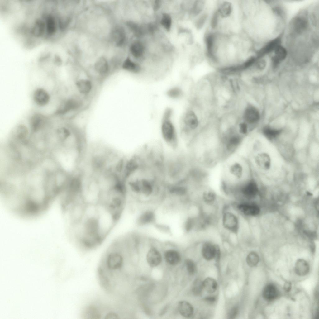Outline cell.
<instances>
[{
    "instance_id": "e575fe53",
    "label": "cell",
    "mask_w": 319,
    "mask_h": 319,
    "mask_svg": "<svg viewBox=\"0 0 319 319\" xmlns=\"http://www.w3.org/2000/svg\"><path fill=\"white\" fill-rule=\"evenodd\" d=\"M186 266L188 273L193 274L196 271V265L194 262L191 259H187L185 261Z\"/></svg>"
},
{
    "instance_id": "d4e9b609",
    "label": "cell",
    "mask_w": 319,
    "mask_h": 319,
    "mask_svg": "<svg viewBox=\"0 0 319 319\" xmlns=\"http://www.w3.org/2000/svg\"><path fill=\"white\" fill-rule=\"evenodd\" d=\"M82 314L83 317L85 319H99L102 316L99 309L93 305L87 307L84 310Z\"/></svg>"
},
{
    "instance_id": "484cf974",
    "label": "cell",
    "mask_w": 319,
    "mask_h": 319,
    "mask_svg": "<svg viewBox=\"0 0 319 319\" xmlns=\"http://www.w3.org/2000/svg\"><path fill=\"white\" fill-rule=\"evenodd\" d=\"M295 270L296 273L298 275L304 276L309 272V266L307 262L304 259H299L295 263Z\"/></svg>"
},
{
    "instance_id": "3957f363",
    "label": "cell",
    "mask_w": 319,
    "mask_h": 319,
    "mask_svg": "<svg viewBox=\"0 0 319 319\" xmlns=\"http://www.w3.org/2000/svg\"><path fill=\"white\" fill-rule=\"evenodd\" d=\"M223 161L221 187L223 192L230 194L247 181L245 161L242 155L236 153Z\"/></svg>"
},
{
    "instance_id": "2e32d148",
    "label": "cell",
    "mask_w": 319,
    "mask_h": 319,
    "mask_svg": "<svg viewBox=\"0 0 319 319\" xmlns=\"http://www.w3.org/2000/svg\"><path fill=\"white\" fill-rule=\"evenodd\" d=\"M281 43V39L279 37L271 41L258 52L256 57L257 59H259L264 55L274 50L278 46L280 45Z\"/></svg>"
},
{
    "instance_id": "d590c367",
    "label": "cell",
    "mask_w": 319,
    "mask_h": 319,
    "mask_svg": "<svg viewBox=\"0 0 319 319\" xmlns=\"http://www.w3.org/2000/svg\"><path fill=\"white\" fill-rule=\"evenodd\" d=\"M238 308L237 306H235L233 307L228 313V318L230 319L235 318L238 314Z\"/></svg>"
},
{
    "instance_id": "5b68a950",
    "label": "cell",
    "mask_w": 319,
    "mask_h": 319,
    "mask_svg": "<svg viewBox=\"0 0 319 319\" xmlns=\"http://www.w3.org/2000/svg\"><path fill=\"white\" fill-rule=\"evenodd\" d=\"M193 104L208 116L215 114L213 86L210 74L201 78L196 85Z\"/></svg>"
},
{
    "instance_id": "7c38bea8",
    "label": "cell",
    "mask_w": 319,
    "mask_h": 319,
    "mask_svg": "<svg viewBox=\"0 0 319 319\" xmlns=\"http://www.w3.org/2000/svg\"><path fill=\"white\" fill-rule=\"evenodd\" d=\"M75 85L79 94L81 96L88 95L93 88V81L88 78L77 79L75 81Z\"/></svg>"
},
{
    "instance_id": "44dd1931",
    "label": "cell",
    "mask_w": 319,
    "mask_h": 319,
    "mask_svg": "<svg viewBox=\"0 0 319 319\" xmlns=\"http://www.w3.org/2000/svg\"><path fill=\"white\" fill-rule=\"evenodd\" d=\"M111 37L117 45L118 46L122 45L125 39V34L123 29L119 26L115 27L111 32Z\"/></svg>"
},
{
    "instance_id": "83f0119b",
    "label": "cell",
    "mask_w": 319,
    "mask_h": 319,
    "mask_svg": "<svg viewBox=\"0 0 319 319\" xmlns=\"http://www.w3.org/2000/svg\"><path fill=\"white\" fill-rule=\"evenodd\" d=\"M203 288L210 293L215 292L217 288V283L216 281L210 277L207 278L203 281Z\"/></svg>"
},
{
    "instance_id": "6da1fadb",
    "label": "cell",
    "mask_w": 319,
    "mask_h": 319,
    "mask_svg": "<svg viewBox=\"0 0 319 319\" xmlns=\"http://www.w3.org/2000/svg\"><path fill=\"white\" fill-rule=\"evenodd\" d=\"M246 37L241 31L224 32L208 30L203 46L207 59L218 71L234 72L243 69L250 59L246 57Z\"/></svg>"
},
{
    "instance_id": "60d3db41",
    "label": "cell",
    "mask_w": 319,
    "mask_h": 319,
    "mask_svg": "<svg viewBox=\"0 0 319 319\" xmlns=\"http://www.w3.org/2000/svg\"><path fill=\"white\" fill-rule=\"evenodd\" d=\"M216 298L213 296H210L206 297L204 299L205 301L208 302L209 303H213L216 300Z\"/></svg>"
},
{
    "instance_id": "74e56055",
    "label": "cell",
    "mask_w": 319,
    "mask_h": 319,
    "mask_svg": "<svg viewBox=\"0 0 319 319\" xmlns=\"http://www.w3.org/2000/svg\"><path fill=\"white\" fill-rule=\"evenodd\" d=\"M107 319H117L119 318V315L114 312H108L104 316Z\"/></svg>"
},
{
    "instance_id": "ba28073f",
    "label": "cell",
    "mask_w": 319,
    "mask_h": 319,
    "mask_svg": "<svg viewBox=\"0 0 319 319\" xmlns=\"http://www.w3.org/2000/svg\"><path fill=\"white\" fill-rule=\"evenodd\" d=\"M231 205L240 217H254L260 212L259 207L249 201L234 200Z\"/></svg>"
},
{
    "instance_id": "30bf717a",
    "label": "cell",
    "mask_w": 319,
    "mask_h": 319,
    "mask_svg": "<svg viewBox=\"0 0 319 319\" xmlns=\"http://www.w3.org/2000/svg\"><path fill=\"white\" fill-rule=\"evenodd\" d=\"M202 242L201 253L203 257L207 260L214 259L216 261H218L221 254L220 246L211 240H205Z\"/></svg>"
},
{
    "instance_id": "7402d4cb",
    "label": "cell",
    "mask_w": 319,
    "mask_h": 319,
    "mask_svg": "<svg viewBox=\"0 0 319 319\" xmlns=\"http://www.w3.org/2000/svg\"><path fill=\"white\" fill-rule=\"evenodd\" d=\"M293 24L294 31L300 34L306 29L308 27V22L307 19L304 17L299 16L294 18Z\"/></svg>"
},
{
    "instance_id": "d6a6232c",
    "label": "cell",
    "mask_w": 319,
    "mask_h": 319,
    "mask_svg": "<svg viewBox=\"0 0 319 319\" xmlns=\"http://www.w3.org/2000/svg\"><path fill=\"white\" fill-rule=\"evenodd\" d=\"M182 94L181 90L179 88L175 87L169 89L167 92V94L170 98H178Z\"/></svg>"
},
{
    "instance_id": "f1b7e54d",
    "label": "cell",
    "mask_w": 319,
    "mask_h": 319,
    "mask_svg": "<svg viewBox=\"0 0 319 319\" xmlns=\"http://www.w3.org/2000/svg\"><path fill=\"white\" fill-rule=\"evenodd\" d=\"M130 50L132 55L135 57L138 58L143 54L144 49L142 44L139 42H134L130 47Z\"/></svg>"
},
{
    "instance_id": "5bb4252c",
    "label": "cell",
    "mask_w": 319,
    "mask_h": 319,
    "mask_svg": "<svg viewBox=\"0 0 319 319\" xmlns=\"http://www.w3.org/2000/svg\"><path fill=\"white\" fill-rule=\"evenodd\" d=\"M146 259L147 262L151 267L157 266L161 262L162 256L158 249L152 245L147 252Z\"/></svg>"
},
{
    "instance_id": "e0dca14e",
    "label": "cell",
    "mask_w": 319,
    "mask_h": 319,
    "mask_svg": "<svg viewBox=\"0 0 319 319\" xmlns=\"http://www.w3.org/2000/svg\"><path fill=\"white\" fill-rule=\"evenodd\" d=\"M164 256L167 262L172 265L178 264L181 259L179 252L174 249H169L166 250L164 252Z\"/></svg>"
},
{
    "instance_id": "f35d334b",
    "label": "cell",
    "mask_w": 319,
    "mask_h": 319,
    "mask_svg": "<svg viewBox=\"0 0 319 319\" xmlns=\"http://www.w3.org/2000/svg\"><path fill=\"white\" fill-rule=\"evenodd\" d=\"M172 114V111L169 109L165 111L163 116V120L169 119Z\"/></svg>"
},
{
    "instance_id": "52a82bcc",
    "label": "cell",
    "mask_w": 319,
    "mask_h": 319,
    "mask_svg": "<svg viewBox=\"0 0 319 319\" xmlns=\"http://www.w3.org/2000/svg\"><path fill=\"white\" fill-rule=\"evenodd\" d=\"M161 132L165 144L172 149L176 150L179 144V137L174 125L169 119L163 120Z\"/></svg>"
},
{
    "instance_id": "4fadbf2b",
    "label": "cell",
    "mask_w": 319,
    "mask_h": 319,
    "mask_svg": "<svg viewBox=\"0 0 319 319\" xmlns=\"http://www.w3.org/2000/svg\"><path fill=\"white\" fill-rule=\"evenodd\" d=\"M156 219L154 210L150 208L142 211L137 220V225L140 226H147L154 223Z\"/></svg>"
},
{
    "instance_id": "8d00e7d4",
    "label": "cell",
    "mask_w": 319,
    "mask_h": 319,
    "mask_svg": "<svg viewBox=\"0 0 319 319\" xmlns=\"http://www.w3.org/2000/svg\"><path fill=\"white\" fill-rule=\"evenodd\" d=\"M255 65L257 68L259 69H262L265 67L266 62L264 60H257L254 64Z\"/></svg>"
},
{
    "instance_id": "f546056e",
    "label": "cell",
    "mask_w": 319,
    "mask_h": 319,
    "mask_svg": "<svg viewBox=\"0 0 319 319\" xmlns=\"http://www.w3.org/2000/svg\"><path fill=\"white\" fill-rule=\"evenodd\" d=\"M203 288V281L198 279H195L192 285L193 293L196 296H199L201 294Z\"/></svg>"
},
{
    "instance_id": "d6986e66",
    "label": "cell",
    "mask_w": 319,
    "mask_h": 319,
    "mask_svg": "<svg viewBox=\"0 0 319 319\" xmlns=\"http://www.w3.org/2000/svg\"><path fill=\"white\" fill-rule=\"evenodd\" d=\"M46 118L40 114H35L31 117L30 124L32 131L36 132L39 130L45 124Z\"/></svg>"
},
{
    "instance_id": "ac0fdd59",
    "label": "cell",
    "mask_w": 319,
    "mask_h": 319,
    "mask_svg": "<svg viewBox=\"0 0 319 319\" xmlns=\"http://www.w3.org/2000/svg\"><path fill=\"white\" fill-rule=\"evenodd\" d=\"M94 69L101 76H106L108 73L109 67L106 59L103 57L99 58L94 64Z\"/></svg>"
},
{
    "instance_id": "ab89813d",
    "label": "cell",
    "mask_w": 319,
    "mask_h": 319,
    "mask_svg": "<svg viewBox=\"0 0 319 319\" xmlns=\"http://www.w3.org/2000/svg\"><path fill=\"white\" fill-rule=\"evenodd\" d=\"M291 283L289 282H287L285 283L284 285L283 289L285 291L289 292L291 290Z\"/></svg>"
},
{
    "instance_id": "8992f818",
    "label": "cell",
    "mask_w": 319,
    "mask_h": 319,
    "mask_svg": "<svg viewBox=\"0 0 319 319\" xmlns=\"http://www.w3.org/2000/svg\"><path fill=\"white\" fill-rule=\"evenodd\" d=\"M240 218L230 204L224 206L219 220L222 227L226 233L239 234L241 226Z\"/></svg>"
},
{
    "instance_id": "7a4b0ae2",
    "label": "cell",
    "mask_w": 319,
    "mask_h": 319,
    "mask_svg": "<svg viewBox=\"0 0 319 319\" xmlns=\"http://www.w3.org/2000/svg\"><path fill=\"white\" fill-rule=\"evenodd\" d=\"M189 147L191 155L197 164L209 169L222 161L221 142L217 121L212 120L199 131Z\"/></svg>"
},
{
    "instance_id": "603a6c76",
    "label": "cell",
    "mask_w": 319,
    "mask_h": 319,
    "mask_svg": "<svg viewBox=\"0 0 319 319\" xmlns=\"http://www.w3.org/2000/svg\"><path fill=\"white\" fill-rule=\"evenodd\" d=\"M178 309L181 315L187 318L191 317L194 312L193 306L188 302L184 301H180L179 302Z\"/></svg>"
},
{
    "instance_id": "836d02e7",
    "label": "cell",
    "mask_w": 319,
    "mask_h": 319,
    "mask_svg": "<svg viewBox=\"0 0 319 319\" xmlns=\"http://www.w3.org/2000/svg\"><path fill=\"white\" fill-rule=\"evenodd\" d=\"M263 132L264 134L268 137L274 138L279 134L281 132V131L273 129L269 127H266L264 128Z\"/></svg>"
},
{
    "instance_id": "cb8c5ba5",
    "label": "cell",
    "mask_w": 319,
    "mask_h": 319,
    "mask_svg": "<svg viewBox=\"0 0 319 319\" xmlns=\"http://www.w3.org/2000/svg\"><path fill=\"white\" fill-rule=\"evenodd\" d=\"M278 294L276 287L271 284L266 286L263 292L264 298L267 301H272L278 297Z\"/></svg>"
},
{
    "instance_id": "ffe728a7",
    "label": "cell",
    "mask_w": 319,
    "mask_h": 319,
    "mask_svg": "<svg viewBox=\"0 0 319 319\" xmlns=\"http://www.w3.org/2000/svg\"><path fill=\"white\" fill-rule=\"evenodd\" d=\"M274 54L272 58L274 68L277 67L286 58L287 52L286 49L281 45L278 46L274 50Z\"/></svg>"
},
{
    "instance_id": "9a60e30c",
    "label": "cell",
    "mask_w": 319,
    "mask_h": 319,
    "mask_svg": "<svg viewBox=\"0 0 319 319\" xmlns=\"http://www.w3.org/2000/svg\"><path fill=\"white\" fill-rule=\"evenodd\" d=\"M33 98L35 103L41 107L46 105L49 102L50 96L48 92L42 88H38L34 92Z\"/></svg>"
},
{
    "instance_id": "9c48e42d",
    "label": "cell",
    "mask_w": 319,
    "mask_h": 319,
    "mask_svg": "<svg viewBox=\"0 0 319 319\" xmlns=\"http://www.w3.org/2000/svg\"><path fill=\"white\" fill-rule=\"evenodd\" d=\"M81 96L77 94L64 100L56 111L55 114L63 115L82 108L84 105V101Z\"/></svg>"
},
{
    "instance_id": "277c9868",
    "label": "cell",
    "mask_w": 319,
    "mask_h": 319,
    "mask_svg": "<svg viewBox=\"0 0 319 319\" xmlns=\"http://www.w3.org/2000/svg\"><path fill=\"white\" fill-rule=\"evenodd\" d=\"M164 158V174L165 184L184 181L193 162L190 155L183 153L174 154Z\"/></svg>"
},
{
    "instance_id": "b9f144b4",
    "label": "cell",
    "mask_w": 319,
    "mask_h": 319,
    "mask_svg": "<svg viewBox=\"0 0 319 319\" xmlns=\"http://www.w3.org/2000/svg\"><path fill=\"white\" fill-rule=\"evenodd\" d=\"M160 1L158 0H156L155 1L154 4V8L155 10L158 9L160 7Z\"/></svg>"
},
{
    "instance_id": "1f68e13d",
    "label": "cell",
    "mask_w": 319,
    "mask_h": 319,
    "mask_svg": "<svg viewBox=\"0 0 319 319\" xmlns=\"http://www.w3.org/2000/svg\"><path fill=\"white\" fill-rule=\"evenodd\" d=\"M160 23L166 30L169 31L170 29L172 23V19L170 16L166 13L163 14Z\"/></svg>"
},
{
    "instance_id": "4dcf8cb0",
    "label": "cell",
    "mask_w": 319,
    "mask_h": 319,
    "mask_svg": "<svg viewBox=\"0 0 319 319\" xmlns=\"http://www.w3.org/2000/svg\"><path fill=\"white\" fill-rule=\"evenodd\" d=\"M259 260L258 255L253 251L250 252L247 255L246 258L247 264L251 267L256 266L259 262Z\"/></svg>"
},
{
    "instance_id": "4316f807",
    "label": "cell",
    "mask_w": 319,
    "mask_h": 319,
    "mask_svg": "<svg viewBox=\"0 0 319 319\" xmlns=\"http://www.w3.org/2000/svg\"><path fill=\"white\" fill-rule=\"evenodd\" d=\"M122 67L126 70L134 73H139L141 70L140 66L132 61L129 57L124 61Z\"/></svg>"
},
{
    "instance_id": "8fae6325",
    "label": "cell",
    "mask_w": 319,
    "mask_h": 319,
    "mask_svg": "<svg viewBox=\"0 0 319 319\" xmlns=\"http://www.w3.org/2000/svg\"><path fill=\"white\" fill-rule=\"evenodd\" d=\"M199 193L200 203L210 206H217L218 197L216 192L205 185L197 188Z\"/></svg>"
}]
</instances>
